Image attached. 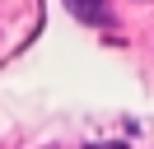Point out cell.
Segmentation results:
<instances>
[{"mask_svg": "<svg viewBox=\"0 0 154 149\" xmlns=\"http://www.w3.org/2000/svg\"><path fill=\"white\" fill-rule=\"evenodd\" d=\"M66 9L75 19H84V23H98V28L112 23V5H107V0H66Z\"/></svg>", "mask_w": 154, "mask_h": 149, "instance_id": "cell-1", "label": "cell"}]
</instances>
